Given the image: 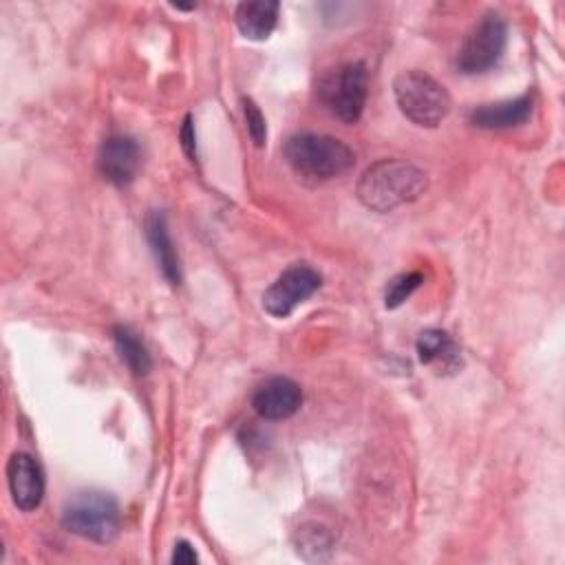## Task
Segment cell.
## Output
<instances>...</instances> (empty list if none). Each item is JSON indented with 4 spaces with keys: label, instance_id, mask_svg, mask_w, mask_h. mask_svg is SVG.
I'll list each match as a JSON object with an SVG mask.
<instances>
[{
    "label": "cell",
    "instance_id": "d6986e66",
    "mask_svg": "<svg viewBox=\"0 0 565 565\" xmlns=\"http://www.w3.org/2000/svg\"><path fill=\"white\" fill-rule=\"evenodd\" d=\"M199 556L194 552V547L188 543V541H177L174 543V550H172V563L177 565H192L196 563Z\"/></svg>",
    "mask_w": 565,
    "mask_h": 565
},
{
    "label": "cell",
    "instance_id": "9a60e30c",
    "mask_svg": "<svg viewBox=\"0 0 565 565\" xmlns=\"http://www.w3.org/2000/svg\"><path fill=\"white\" fill-rule=\"evenodd\" d=\"M417 355L422 364H435V362L448 364L455 358V344L446 331L426 329L417 338Z\"/></svg>",
    "mask_w": 565,
    "mask_h": 565
},
{
    "label": "cell",
    "instance_id": "4fadbf2b",
    "mask_svg": "<svg viewBox=\"0 0 565 565\" xmlns=\"http://www.w3.org/2000/svg\"><path fill=\"white\" fill-rule=\"evenodd\" d=\"M280 4L271 0H256V2H241L236 7L234 20L238 31L247 40H265L274 31L278 22Z\"/></svg>",
    "mask_w": 565,
    "mask_h": 565
},
{
    "label": "cell",
    "instance_id": "ac0fdd59",
    "mask_svg": "<svg viewBox=\"0 0 565 565\" xmlns=\"http://www.w3.org/2000/svg\"><path fill=\"white\" fill-rule=\"evenodd\" d=\"M179 139H181V148L190 157V161H196V135H194L192 115H185L181 130H179Z\"/></svg>",
    "mask_w": 565,
    "mask_h": 565
},
{
    "label": "cell",
    "instance_id": "277c9868",
    "mask_svg": "<svg viewBox=\"0 0 565 565\" xmlns=\"http://www.w3.org/2000/svg\"><path fill=\"white\" fill-rule=\"evenodd\" d=\"M62 525L82 539L110 543L119 532L121 512L106 492H77L62 508Z\"/></svg>",
    "mask_w": 565,
    "mask_h": 565
},
{
    "label": "cell",
    "instance_id": "6da1fadb",
    "mask_svg": "<svg viewBox=\"0 0 565 565\" xmlns=\"http://www.w3.org/2000/svg\"><path fill=\"white\" fill-rule=\"evenodd\" d=\"M428 177L424 170L399 159H380L358 181V199L373 212H391L424 194Z\"/></svg>",
    "mask_w": 565,
    "mask_h": 565
},
{
    "label": "cell",
    "instance_id": "9c48e42d",
    "mask_svg": "<svg viewBox=\"0 0 565 565\" xmlns=\"http://www.w3.org/2000/svg\"><path fill=\"white\" fill-rule=\"evenodd\" d=\"M7 483L18 510L31 512L44 497L42 466L29 452H13L7 461Z\"/></svg>",
    "mask_w": 565,
    "mask_h": 565
},
{
    "label": "cell",
    "instance_id": "8fae6325",
    "mask_svg": "<svg viewBox=\"0 0 565 565\" xmlns=\"http://www.w3.org/2000/svg\"><path fill=\"white\" fill-rule=\"evenodd\" d=\"M530 115H532V97L521 95L516 99L483 104L472 108L470 124L486 130H503V128H516L525 124Z\"/></svg>",
    "mask_w": 565,
    "mask_h": 565
},
{
    "label": "cell",
    "instance_id": "5b68a950",
    "mask_svg": "<svg viewBox=\"0 0 565 565\" xmlns=\"http://www.w3.org/2000/svg\"><path fill=\"white\" fill-rule=\"evenodd\" d=\"M366 66L362 62H349L322 77L318 95L331 115L344 124H355L366 104Z\"/></svg>",
    "mask_w": 565,
    "mask_h": 565
},
{
    "label": "cell",
    "instance_id": "30bf717a",
    "mask_svg": "<svg viewBox=\"0 0 565 565\" xmlns=\"http://www.w3.org/2000/svg\"><path fill=\"white\" fill-rule=\"evenodd\" d=\"M302 404L300 386L289 377H269L256 386L252 395V406L263 419H287Z\"/></svg>",
    "mask_w": 565,
    "mask_h": 565
},
{
    "label": "cell",
    "instance_id": "5bb4252c",
    "mask_svg": "<svg viewBox=\"0 0 565 565\" xmlns=\"http://www.w3.org/2000/svg\"><path fill=\"white\" fill-rule=\"evenodd\" d=\"M113 340H115V349H117L119 358L135 375H146L150 371V364H152L150 353H148L146 344L141 342V338L130 327L117 324L113 329Z\"/></svg>",
    "mask_w": 565,
    "mask_h": 565
},
{
    "label": "cell",
    "instance_id": "e0dca14e",
    "mask_svg": "<svg viewBox=\"0 0 565 565\" xmlns=\"http://www.w3.org/2000/svg\"><path fill=\"white\" fill-rule=\"evenodd\" d=\"M243 113H245V126H247V132L254 141V146H263L265 139H267V126H265V117L260 113V108L252 102V99H243Z\"/></svg>",
    "mask_w": 565,
    "mask_h": 565
},
{
    "label": "cell",
    "instance_id": "ba28073f",
    "mask_svg": "<svg viewBox=\"0 0 565 565\" xmlns=\"http://www.w3.org/2000/svg\"><path fill=\"white\" fill-rule=\"evenodd\" d=\"M141 166V150L132 137L110 135L104 139L97 152L99 174L117 188H126L132 183Z\"/></svg>",
    "mask_w": 565,
    "mask_h": 565
},
{
    "label": "cell",
    "instance_id": "3957f363",
    "mask_svg": "<svg viewBox=\"0 0 565 565\" xmlns=\"http://www.w3.org/2000/svg\"><path fill=\"white\" fill-rule=\"evenodd\" d=\"M393 93L402 115L417 126L435 128L450 113L448 90L424 71L411 68L399 73L393 82Z\"/></svg>",
    "mask_w": 565,
    "mask_h": 565
},
{
    "label": "cell",
    "instance_id": "7c38bea8",
    "mask_svg": "<svg viewBox=\"0 0 565 565\" xmlns=\"http://www.w3.org/2000/svg\"><path fill=\"white\" fill-rule=\"evenodd\" d=\"M146 238L150 243V249L154 254V260H157L163 278L172 287H177L181 282V267H179V256H177L174 243L168 234L163 212L154 210V212L148 214V218H146Z\"/></svg>",
    "mask_w": 565,
    "mask_h": 565
},
{
    "label": "cell",
    "instance_id": "7a4b0ae2",
    "mask_svg": "<svg viewBox=\"0 0 565 565\" xmlns=\"http://www.w3.org/2000/svg\"><path fill=\"white\" fill-rule=\"evenodd\" d=\"M282 152L291 170L311 181H329L349 172L355 163L353 150L331 135H294L285 141Z\"/></svg>",
    "mask_w": 565,
    "mask_h": 565
},
{
    "label": "cell",
    "instance_id": "2e32d148",
    "mask_svg": "<svg viewBox=\"0 0 565 565\" xmlns=\"http://www.w3.org/2000/svg\"><path fill=\"white\" fill-rule=\"evenodd\" d=\"M422 282H424V276H422L419 271H406V274L395 276V278L386 285V291H384V305H386V309L399 307Z\"/></svg>",
    "mask_w": 565,
    "mask_h": 565
},
{
    "label": "cell",
    "instance_id": "8992f818",
    "mask_svg": "<svg viewBox=\"0 0 565 565\" xmlns=\"http://www.w3.org/2000/svg\"><path fill=\"white\" fill-rule=\"evenodd\" d=\"M508 26L499 13H486L463 38L457 53V68L466 75L490 71L505 51Z\"/></svg>",
    "mask_w": 565,
    "mask_h": 565
},
{
    "label": "cell",
    "instance_id": "52a82bcc",
    "mask_svg": "<svg viewBox=\"0 0 565 565\" xmlns=\"http://www.w3.org/2000/svg\"><path fill=\"white\" fill-rule=\"evenodd\" d=\"M322 285V276L305 265L296 263L287 267L263 294V307L274 318H287L300 302L313 296Z\"/></svg>",
    "mask_w": 565,
    "mask_h": 565
}]
</instances>
